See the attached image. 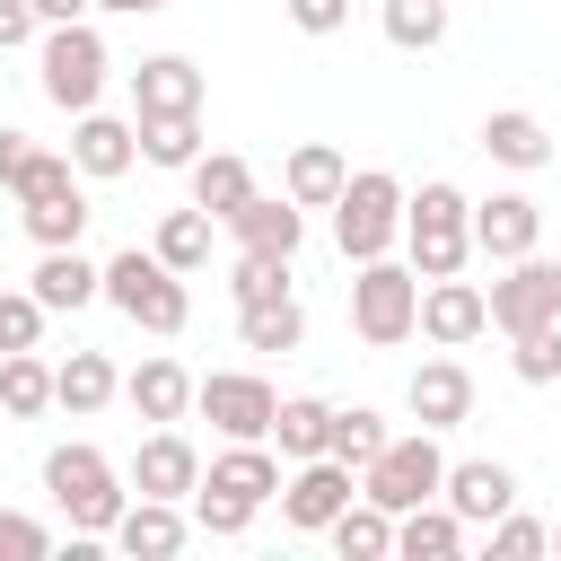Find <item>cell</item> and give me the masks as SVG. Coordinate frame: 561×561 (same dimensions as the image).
Here are the masks:
<instances>
[{
	"instance_id": "1",
	"label": "cell",
	"mask_w": 561,
	"mask_h": 561,
	"mask_svg": "<svg viewBox=\"0 0 561 561\" xmlns=\"http://www.w3.org/2000/svg\"><path fill=\"white\" fill-rule=\"evenodd\" d=\"M44 491H53V508L70 517V535H114V517L131 508V500H123V473H114L88 438H70V447L44 456Z\"/></svg>"
},
{
	"instance_id": "2",
	"label": "cell",
	"mask_w": 561,
	"mask_h": 561,
	"mask_svg": "<svg viewBox=\"0 0 561 561\" xmlns=\"http://www.w3.org/2000/svg\"><path fill=\"white\" fill-rule=\"evenodd\" d=\"M105 298L140 324V333H184V316H193V298H184V272L158 254V245H123L114 263H105Z\"/></svg>"
},
{
	"instance_id": "3",
	"label": "cell",
	"mask_w": 561,
	"mask_h": 561,
	"mask_svg": "<svg viewBox=\"0 0 561 561\" xmlns=\"http://www.w3.org/2000/svg\"><path fill=\"white\" fill-rule=\"evenodd\" d=\"M403 245H412V272H421V280L465 272V254H473V202H465L456 184H421V193L403 202Z\"/></svg>"
},
{
	"instance_id": "4",
	"label": "cell",
	"mask_w": 561,
	"mask_h": 561,
	"mask_svg": "<svg viewBox=\"0 0 561 561\" xmlns=\"http://www.w3.org/2000/svg\"><path fill=\"white\" fill-rule=\"evenodd\" d=\"M351 333L368 342V351H394V342H412L421 333V272L412 263H359V280H351Z\"/></svg>"
},
{
	"instance_id": "5",
	"label": "cell",
	"mask_w": 561,
	"mask_h": 561,
	"mask_svg": "<svg viewBox=\"0 0 561 561\" xmlns=\"http://www.w3.org/2000/svg\"><path fill=\"white\" fill-rule=\"evenodd\" d=\"M35 70H44V96L61 105V114H88L96 96H105V35L88 26V18H70V26H44L35 35Z\"/></svg>"
},
{
	"instance_id": "6",
	"label": "cell",
	"mask_w": 561,
	"mask_h": 561,
	"mask_svg": "<svg viewBox=\"0 0 561 561\" xmlns=\"http://www.w3.org/2000/svg\"><path fill=\"white\" fill-rule=\"evenodd\" d=\"M403 184L386 175V167H359L351 184H342V202H333V245L351 254V263H377L394 237H403Z\"/></svg>"
},
{
	"instance_id": "7",
	"label": "cell",
	"mask_w": 561,
	"mask_h": 561,
	"mask_svg": "<svg viewBox=\"0 0 561 561\" xmlns=\"http://www.w3.org/2000/svg\"><path fill=\"white\" fill-rule=\"evenodd\" d=\"M447 491V456H438V430H412V438H386L368 465H359V500H377V508H421V500H438Z\"/></svg>"
},
{
	"instance_id": "8",
	"label": "cell",
	"mask_w": 561,
	"mask_h": 561,
	"mask_svg": "<svg viewBox=\"0 0 561 561\" xmlns=\"http://www.w3.org/2000/svg\"><path fill=\"white\" fill-rule=\"evenodd\" d=\"M193 412H202L219 438H272L280 394H272L254 368H219V377H202V386H193Z\"/></svg>"
},
{
	"instance_id": "9",
	"label": "cell",
	"mask_w": 561,
	"mask_h": 561,
	"mask_svg": "<svg viewBox=\"0 0 561 561\" xmlns=\"http://www.w3.org/2000/svg\"><path fill=\"white\" fill-rule=\"evenodd\" d=\"M552 316H561V272H552V254H517L508 280H491V324L517 342V333H535V324H552Z\"/></svg>"
},
{
	"instance_id": "10",
	"label": "cell",
	"mask_w": 561,
	"mask_h": 561,
	"mask_svg": "<svg viewBox=\"0 0 561 561\" xmlns=\"http://www.w3.org/2000/svg\"><path fill=\"white\" fill-rule=\"evenodd\" d=\"M351 500H359V482H351V465H342V456H307V465L280 482V517H289L298 535H324Z\"/></svg>"
},
{
	"instance_id": "11",
	"label": "cell",
	"mask_w": 561,
	"mask_h": 561,
	"mask_svg": "<svg viewBox=\"0 0 561 561\" xmlns=\"http://www.w3.org/2000/svg\"><path fill=\"white\" fill-rule=\"evenodd\" d=\"M131 491H149V500H193V491H202V456H193V438H184L175 421H158V430L131 447Z\"/></svg>"
},
{
	"instance_id": "12",
	"label": "cell",
	"mask_w": 561,
	"mask_h": 561,
	"mask_svg": "<svg viewBox=\"0 0 561 561\" xmlns=\"http://www.w3.org/2000/svg\"><path fill=\"white\" fill-rule=\"evenodd\" d=\"M421 333L438 342V351H465L473 333H491V289H473V280H430L421 289Z\"/></svg>"
},
{
	"instance_id": "13",
	"label": "cell",
	"mask_w": 561,
	"mask_h": 561,
	"mask_svg": "<svg viewBox=\"0 0 561 561\" xmlns=\"http://www.w3.org/2000/svg\"><path fill=\"white\" fill-rule=\"evenodd\" d=\"M465 526H491V517H508L517 508V473L500 465V456H465V465H447V491H438Z\"/></svg>"
},
{
	"instance_id": "14",
	"label": "cell",
	"mask_w": 561,
	"mask_h": 561,
	"mask_svg": "<svg viewBox=\"0 0 561 561\" xmlns=\"http://www.w3.org/2000/svg\"><path fill=\"white\" fill-rule=\"evenodd\" d=\"M535 237H543V210H535L526 193H491V202H473V254L517 263V254H535Z\"/></svg>"
},
{
	"instance_id": "15",
	"label": "cell",
	"mask_w": 561,
	"mask_h": 561,
	"mask_svg": "<svg viewBox=\"0 0 561 561\" xmlns=\"http://www.w3.org/2000/svg\"><path fill=\"white\" fill-rule=\"evenodd\" d=\"M70 158H79V175H123L131 158H140V123H123V114H70Z\"/></svg>"
},
{
	"instance_id": "16",
	"label": "cell",
	"mask_w": 561,
	"mask_h": 561,
	"mask_svg": "<svg viewBox=\"0 0 561 561\" xmlns=\"http://www.w3.org/2000/svg\"><path fill=\"white\" fill-rule=\"evenodd\" d=\"M403 403H412L421 430H456V421L473 412V377H465V359H421L412 386H403Z\"/></svg>"
},
{
	"instance_id": "17",
	"label": "cell",
	"mask_w": 561,
	"mask_h": 561,
	"mask_svg": "<svg viewBox=\"0 0 561 561\" xmlns=\"http://www.w3.org/2000/svg\"><path fill=\"white\" fill-rule=\"evenodd\" d=\"M131 114H202V70L184 53H149L131 70Z\"/></svg>"
},
{
	"instance_id": "18",
	"label": "cell",
	"mask_w": 561,
	"mask_h": 561,
	"mask_svg": "<svg viewBox=\"0 0 561 561\" xmlns=\"http://www.w3.org/2000/svg\"><path fill=\"white\" fill-rule=\"evenodd\" d=\"M26 289L53 307V316H70V307H88V298H105V263H88L79 245H44V263L26 272Z\"/></svg>"
},
{
	"instance_id": "19",
	"label": "cell",
	"mask_w": 561,
	"mask_h": 561,
	"mask_svg": "<svg viewBox=\"0 0 561 561\" xmlns=\"http://www.w3.org/2000/svg\"><path fill=\"white\" fill-rule=\"evenodd\" d=\"M342 184H351V167H342V149H333V140H298V149H289V167H280V193H289L298 210H333V202H342Z\"/></svg>"
},
{
	"instance_id": "20",
	"label": "cell",
	"mask_w": 561,
	"mask_h": 561,
	"mask_svg": "<svg viewBox=\"0 0 561 561\" xmlns=\"http://www.w3.org/2000/svg\"><path fill=\"white\" fill-rule=\"evenodd\" d=\"M184 535H193V526H184V508H175V500H149V491H140V500L114 517V543H123L131 561H167Z\"/></svg>"
},
{
	"instance_id": "21",
	"label": "cell",
	"mask_w": 561,
	"mask_h": 561,
	"mask_svg": "<svg viewBox=\"0 0 561 561\" xmlns=\"http://www.w3.org/2000/svg\"><path fill=\"white\" fill-rule=\"evenodd\" d=\"M482 149H491L500 167H517V175L552 167V131H543V114H526V105H500V114L482 123Z\"/></svg>"
},
{
	"instance_id": "22",
	"label": "cell",
	"mask_w": 561,
	"mask_h": 561,
	"mask_svg": "<svg viewBox=\"0 0 561 561\" xmlns=\"http://www.w3.org/2000/svg\"><path fill=\"white\" fill-rule=\"evenodd\" d=\"M123 394V377H114V359L105 351H70L61 368H53V403L70 412V421H88V412H105Z\"/></svg>"
},
{
	"instance_id": "23",
	"label": "cell",
	"mask_w": 561,
	"mask_h": 561,
	"mask_svg": "<svg viewBox=\"0 0 561 561\" xmlns=\"http://www.w3.org/2000/svg\"><path fill=\"white\" fill-rule=\"evenodd\" d=\"M193 386H202V377H184L175 359H140V368L123 377V403H131L140 421H184V412H193Z\"/></svg>"
},
{
	"instance_id": "24",
	"label": "cell",
	"mask_w": 561,
	"mask_h": 561,
	"mask_svg": "<svg viewBox=\"0 0 561 561\" xmlns=\"http://www.w3.org/2000/svg\"><path fill=\"white\" fill-rule=\"evenodd\" d=\"M394 552H403V561H456V552H465V517H456L447 500H421V508L394 517Z\"/></svg>"
},
{
	"instance_id": "25",
	"label": "cell",
	"mask_w": 561,
	"mask_h": 561,
	"mask_svg": "<svg viewBox=\"0 0 561 561\" xmlns=\"http://www.w3.org/2000/svg\"><path fill=\"white\" fill-rule=\"evenodd\" d=\"M184 175H193V202H202L210 219H237V210L254 202V167H245L237 149H210V158H193Z\"/></svg>"
},
{
	"instance_id": "26",
	"label": "cell",
	"mask_w": 561,
	"mask_h": 561,
	"mask_svg": "<svg viewBox=\"0 0 561 561\" xmlns=\"http://www.w3.org/2000/svg\"><path fill=\"white\" fill-rule=\"evenodd\" d=\"M228 228H237V245H254V254H298V237H307V210H298L289 193H280V202H263V193H254V202H245Z\"/></svg>"
},
{
	"instance_id": "27",
	"label": "cell",
	"mask_w": 561,
	"mask_h": 561,
	"mask_svg": "<svg viewBox=\"0 0 561 561\" xmlns=\"http://www.w3.org/2000/svg\"><path fill=\"white\" fill-rule=\"evenodd\" d=\"M237 333H245V351H298L307 342V307L280 289V298H254V307H237Z\"/></svg>"
},
{
	"instance_id": "28",
	"label": "cell",
	"mask_w": 561,
	"mask_h": 561,
	"mask_svg": "<svg viewBox=\"0 0 561 561\" xmlns=\"http://www.w3.org/2000/svg\"><path fill=\"white\" fill-rule=\"evenodd\" d=\"M324 535H333V552H342V561H386V552H394V508L351 500V508H342Z\"/></svg>"
},
{
	"instance_id": "29",
	"label": "cell",
	"mask_w": 561,
	"mask_h": 561,
	"mask_svg": "<svg viewBox=\"0 0 561 561\" xmlns=\"http://www.w3.org/2000/svg\"><path fill=\"white\" fill-rule=\"evenodd\" d=\"M18 219H26L35 245H79V228H88V193H79V184L35 193V202H18Z\"/></svg>"
},
{
	"instance_id": "30",
	"label": "cell",
	"mask_w": 561,
	"mask_h": 561,
	"mask_svg": "<svg viewBox=\"0 0 561 561\" xmlns=\"http://www.w3.org/2000/svg\"><path fill=\"white\" fill-rule=\"evenodd\" d=\"M0 412H9V421L53 412V368H44L35 351H0Z\"/></svg>"
},
{
	"instance_id": "31",
	"label": "cell",
	"mask_w": 561,
	"mask_h": 561,
	"mask_svg": "<svg viewBox=\"0 0 561 561\" xmlns=\"http://www.w3.org/2000/svg\"><path fill=\"white\" fill-rule=\"evenodd\" d=\"M272 438H280V456H289V465L324 456V438H333V403H316V394H289V403L272 412Z\"/></svg>"
},
{
	"instance_id": "32",
	"label": "cell",
	"mask_w": 561,
	"mask_h": 561,
	"mask_svg": "<svg viewBox=\"0 0 561 561\" xmlns=\"http://www.w3.org/2000/svg\"><path fill=\"white\" fill-rule=\"evenodd\" d=\"M149 167H193L202 158V114H131Z\"/></svg>"
},
{
	"instance_id": "33",
	"label": "cell",
	"mask_w": 561,
	"mask_h": 561,
	"mask_svg": "<svg viewBox=\"0 0 561 561\" xmlns=\"http://www.w3.org/2000/svg\"><path fill=\"white\" fill-rule=\"evenodd\" d=\"M149 245H158L175 272H202V263H210V210H202V202H193V210H167Z\"/></svg>"
},
{
	"instance_id": "34",
	"label": "cell",
	"mask_w": 561,
	"mask_h": 561,
	"mask_svg": "<svg viewBox=\"0 0 561 561\" xmlns=\"http://www.w3.org/2000/svg\"><path fill=\"white\" fill-rule=\"evenodd\" d=\"M386 438H394V430H386V412H368V403H351V412H333V438H324V456H342V465L359 473V465H368V456H377Z\"/></svg>"
},
{
	"instance_id": "35",
	"label": "cell",
	"mask_w": 561,
	"mask_h": 561,
	"mask_svg": "<svg viewBox=\"0 0 561 561\" xmlns=\"http://www.w3.org/2000/svg\"><path fill=\"white\" fill-rule=\"evenodd\" d=\"M386 44H403V53L447 44V0H386Z\"/></svg>"
},
{
	"instance_id": "36",
	"label": "cell",
	"mask_w": 561,
	"mask_h": 561,
	"mask_svg": "<svg viewBox=\"0 0 561 561\" xmlns=\"http://www.w3.org/2000/svg\"><path fill=\"white\" fill-rule=\"evenodd\" d=\"M228 289H237V307L280 298V289H289V254H254V245H245V254L228 263Z\"/></svg>"
},
{
	"instance_id": "37",
	"label": "cell",
	"mask_w": 561,
	"mask_h": 561,
	"mask_svg": "<svg viewBox=\"0 0 561 561\" xmlns=\"http://www.w3.org/2000/svg\"><path fill=\"white\" fill-rule=\"evenodd\" d=\"M508 368H517L526 386H561V316H552V324H535V333H517Z\"/></svg>"
},
{
	"instance_id": "38",
	"label": "cell",
	"mask_w": 561,
	"mask_h": 561,
	"mask_svg": "<svg viewBox=\"0 0 561 561\" xmlns=\"http://www.w3.org/2000/svg\"><path fill=\"white\" fill-rule=\"evenodd\" d=\"M44 316H53V307H44L35 289H0V351H35V342H44Z\"/></svg>"
},
{
	"instance_id": "39",
	"label": "cell",
	"mask_w": 561,
	"mask_h": 561,
	"mask_svg": "<svg viewBox=\"0 0 561 561\" xmlns=\"http://www.w3.org/2000/svg\"><path fill=\"white\" fill-rule=\"evenodd\" d=\"M535 552H552V526H535V517H491V561H535Z\"/></svg>"
},
{
	"instance_id": "40",
	"label": "cell",
	"mask_w": 561,
	"mask_h": 561,
	"mask_svg": "<svg viewBox=\"0 0 561 561\" xmlns=\"http://www.w3.org/2000/svg\"><path fill=\"white\" fill-rule=\"evenodd\" d=\"M193 526H202V535H245V526H254V508L202 482V491H193Z\"/></svg>"
},
{
	"instance_id": "41",
	"label": "cell",
	"mask_w": 561,
	"mask_h": 561,
	"mask_svg": "<svg viewBox=\"0 0 561 561\" xmlns=\"http://www.w3.org/2000/svg\"><path fill=\"white\" fill-rule=\"evenodd\" d=\"M44 552H53V526H44V517L0 508V561H44Z\"/></svg>"
},
{
	"instance_id": "42",
	"label": "cell",
	"mask_w": 561,
	"mask_h": 561,
	"mask_svg": "<svg viewBox=\"0 0 561 561\" xmlns=\"http://www.w3.org/2000/svg\"><path fill=\"white\" fill-rule=\"evenodd\" d=\"M280 9H289L298 35H342L351 26V0H280Z\"/></svg>"
},
{
	"instance_id": "43",
	"label": "cell",
	"mask_w": 561,
	"mask_h": 561,
	"mask_svg": "<svg viewBox=\"0 0 561 561\" xmlns=\"http://www.w3.org/2000/svg\"><path fill=\"white\" fill-rule=\"evenodd\" d=\"M35 35H44L35 0H0V53H18V44H35Z\"/></svg>"
},
{
	"instance_id": "44",
	"label": "cell",
	"mask_w": 561,
	"mask_h": 561,
	"mask_svg": "<svg viewBox=\"0 0 561 561\" xmlns=\"http://www.w3.org/2000/svg\"><path fill=\"white\" fill-rule=\"evenodd\" d=\"M26 158H35V140H26V131H0V184H18Z\"/></svg>"
},
{
	"instance_id": "45",
	"label": "cell",
	"mask_w": 561,
	"mask_h": 561,
	"mask_svg": "<svg viewBox=\"0 0 561 561\" xmlns=\"http://www.w3.org/2000/svg\"><path fill=\"white\" fill-rule=\"evenodd\" d=\"M88 9H96V0H35V18H44V26H70V18H88Z\"/></svg>"
},
{
	"instance_id": "46",
	"label": "cell",
	"mask_w": 561,
	"mask_h": 561,
	"mask_svg": "<svg viewBox=\"0 0 561 561\" xmlns=\"http://www.w3.org/2000/svg\"><path fill=\"white\" fill-rule=\"evenodd\" d=\"M96 9H114V18H158L167 0H96Z\"/></svg>"
},
{
	"instance_id": "47",
	"label": "cell",
	"mask_w": 561,
	"mask_h": 561,
	"mask_svg": "<svg viewBox=\"0 0 561 561\" xmlns=\"http://www.w3.org/2000/svg\"><path fill=\"white\" fill-rule=\"evenodd\" d=\"M552 552H561V526H552Z\"/></svg>"
},
{
	"instance_id": "48",
	"label": "cell",
	"mask_w": 561,
	"mask_h": 561,
	"mask_svg": "<svg viewBox=\"0 0 561 561\" xmlns=\"http://www.w3.org/2000/svg\"><path fill=\"white\" fill-rule=\"evenodd\" d=\"M552 272H561V254H552Z\"/></svg>"
}]
</instances>
